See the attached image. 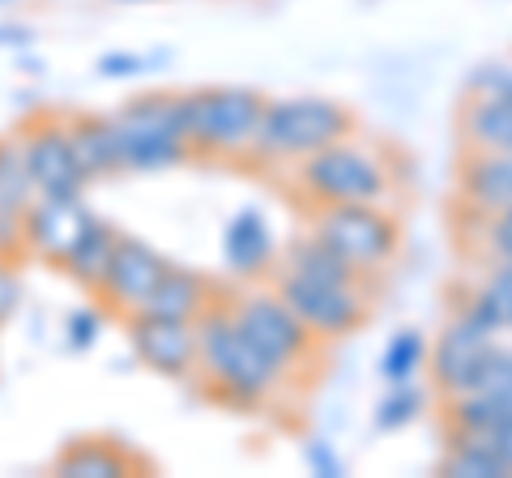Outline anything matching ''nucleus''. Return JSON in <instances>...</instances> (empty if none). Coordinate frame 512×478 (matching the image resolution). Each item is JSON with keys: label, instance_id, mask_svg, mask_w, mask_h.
<instances>
[{"label": "nucleus", "instance_id": "1", "mask_svg": "<svg viewBox=\"0 0 512 478\" xmlns=\"http://www.w3.org/2000/svg\"><path fill=\"white\" fill-rule=\"evenodd\" d=\"M197 372L205 376V385L214 389V397L235 406H265L274 389L282 385V368L269 363L261 350L248 342V333L235 325V316L227 304H210L197 321Z\"/></svg>", "mask_w": 512, "mask_h": 478}, {"label": "nucleus", "instance_id": "2", "mask_svg": "<svg viewBox=\"0 0 512 478\" xmlns=\"http://www.w3.org/2000/svg\"><path fill=\"white\" fill-rule=\"evenodd\" d=\"M265 94L244 86H205L184 94V137L192 154L248 158L256 154L265 120Z\"/></svg>", "mask_w": 512, "mask_h": 478}, {"label": "nucleus", "instance_id": "3", "mask_svg": "<svg viewBox=\"0 0 512 478\" xmlns=\"http://www.w3.org/2000/svg\"><path fill=\"white\" fill-rule=\"evenodd\" d=\"M124 171H167L192 154L184 137V94H146L120 107L116 116Z\"/></svg>", "mask_w": 512, "mask_h": 478}, {"label": "nucleus", "instance_id": "4", "mask_svg": "<svg viewBox=\"0 0 512 478\" xmlns=\"http://www.w3.org/2000/svg\"><path fill=\"white\" fill-rule=\"evenodd\" d=\"M393 188V175L376 150L359 141H333V146L303 158L299 167V193L316 205H355V201H384Z\"/></svg>", "mask_w": 512, "mask_h": 478}, {"label": "nucleus", "instance_id": "5", "mask_svg": "<svg viewBox=\"0 0 512 478\" xmlns=\"http://www.w3.org/2000/svg\"><path fill=\"white\" fill-rule=\"evenodd\" d=\"M355 133V116L333 103V99H278L265 103V120H261V137H256V158H308L316 150L333 146Z\"/></svg>", "mask_w": 512, "mask_h": 478}, {"label": "nucleus", "instance_id": "6", "mask_svg": "<svg viewBox=\"0 0 512 478\" xmlns=\"http://www.w3.org/2000/svg\"><path fill=\"white\" fill-rule=\"evenodd\" d=\"M312 235L338 252L346 265H355L359 274H380L384 265L402 248V222L389 210H380V201H355V205H320L312 222Z\"/></svg>", "mask_w": 512, "mask_h": 478}, {"label": "nucleus", "instance_id": "7", "mask_svg": "<svg viewBox=\"0 0 512 478\" xmlns=\"http://www.w3.org/2000/svg\"><path fill=\"white\" fill-rule=\"evenodd\" d=\"M235 325L248 333V342L261 350L269 363H278L282 372H299L308 363L316 333L286 308V299L278 291H244L235 295V304H227Z\"/></svg>", "mask_w": 512, "mask_h": 478}, {"label": "nucleus", "instance_id": "8", "mask_svg": "<svg viewBox=\"0 0 512 478\" xmlns=\"http://www.w3.org/2000/svg\"><path fill=\"white\" fill-rule=\"evenodd\" d=\"M278 295L316 338H346V333H355L367 321L363 282H329L299 274V269H282Z\"/></svg>", "mask_w": 512, "mask_h": 478}, {"label": "nucleus", "instance_id": "9", "mask_svg": "<svg viewBox=\"0 0 512 478\" xmlns=\"http://www.w3.org/2000/svg\"><path fill=\"white\" fill-rule=\"evenodd\" d=\"M495 342H500V333L487 329L474 312L461 308L453 321L440 329L436 346H431V385H436L444 397L466 393Z\"/></svg>", "mask_w": 512, "mask_h": 478}, {"label": "nucleus", "instance_id": "10", "mask_svg": "<svg viewBox=\"0 0 512 478\" xmlns=\"http://www.w3.org/2000/svg\"><path fill=\"white\" fill-rule=\"evenodd\" d=\"M30 180H35L39 197H82V188L90 184L82 163L73 154L69 120H39L18 137Z\"/></svg>", "mask_w": 512, "mask_h": 478}, {"label": "nucleus", "instance_id": "11", "mask_svg": "<svg viewBox=\"0 0 512 478\" xmlns=\"http://www.w3.org/2000/svg\"><path fill=\"white\" fill-rule=\"evenodd\" d=\"M167 269L171 265H167L163 252H154L150 244H141V239H133V235H120L116 252H111V265H107V274H103L94 295H99L111 312L137 316L141 308H146L150 291L163 282Z\"/></svg>", "mask_w": 512, "mask_h": 478}, {"label": "nucleus", "instance_id": "12", "mask_svg": "<svg viewBox=\"0 0 512 478\" xmlns=\"http://www.w3.org/2000/svg\"><path fill=\"white\" fill-rule=\"evenodd\" d=\"M128 338L137 359L158 376H192L197 372V321H167V316H128Z\"/></svg>", "mask_w": 512, "mask_h": 478}, {"label": "nucleus", "instance_id": "13", "mask_svg": "<svg viewBox=\"0 0 512 478\" xmlns=\"http://www.w3.org/2000/svg\"><path fill=\"white\" fill-rule=\"evenodd\" d=\"M90 210L82 197H35L22 222V244L43 261L64 265V257L73 252V244L90 227Z\"/></svg>", "mask_w": 512, "mask_h": 478}, {"label": "nucleus", "instance_id": "14", "mask_svg": "<svg viewBox=\"0 0 512 478\" xmlns=\"http://www.w3.org/2000/svg\"><path fill=\"white\" fill-rule=\"evenodd\" d=\"M35 197H39V188L30 180L22 141L5 137L0 141V257H13L22 248V222Z\"/></svg>", "mask_w": 512, "mask_h": 478}, {"label": "nucleus", "instance_id": "15", "mask_svg": "<svg viewBox=\"0 0 512 478\" xmlns=\"http://www.w3.org/2000/svg\"><path fill=\"white\" fill-rule=\"evenodd\" d=\"M461 205L474 218H491L512 205V154L470 150L461 167Z\"/></svg>", "mask_w": 512, "mask_h": 478}, {"label": "nucleus", "instance_id": "16", "mask_svg": "<svg viewBox=\"0 0 512 478\" xmlns=\"http://www.w3.org/2000/svg\"><path fill=\"white\" fill-rule=\"evenodd\" d=\"M222 257H227L231 274L239 278L261 274L269 257H274V231H269L265 214H256V210L235 214L227 222V235H222Z\"/></svg>", "mask_w": 512, "mask_h": 478}, {"label": "nucleus", "instance_id": "17", "mask_svg": "<svg viewBox=\"0 0 512 478\" xmlns=\"http://www.w3.org/2000/svg\"><path fill=\"white\" fill-rule=\"evenodd\" d=\"M133 470H141V461L116 440H73L52 466L60 478H120Z\"/></svg>", "mask_w": 512, "mask_h": 478}, {"label": "nucleus", "instance_id": "18", "mask_svg": "<svg viewBox=\"0 0 512 478\" xmlns=\"http://www.w3.org/2000/svg\"><path fill=\"white\" fill-rule=\"evenodd\" d=\"M69 137H73V154L82 163L86 180H103V175L124 171L120 163V137L111 116H73L69 120Z\"/></svg>", "mask_w": 512, "mask_h": 478}, {"label": "nucleus", "instance_id": "19", "mask_svg": "<svg viewBox=\"0 0 512 478\" xmlns=\"http://www.w3.org/2000/svg\"><path fill=\"white\" fill-rule=\"evenodd\" d=\"M210 308V282L192 269H167L163 282L146 299V316H167V321H201V312Z\"/></svg>", "mask_w": 512, "mask_h": 478}, {"label": "nucleus", "instance_id": "20", "mask_svg": "<svg viewBox=\"0 0 512 478\" xmlns=\"http://www.w3.org/2000/svg\"><path fill=\"white\" fill-rule=\"evenodd\" d=\"M120 244V231L107 227L103 218H90V227L82 231V239L73 244V252L64 257V269H69V278L77 286H86V291H99V282L111 265V252Z\"/></svg>", "mask_w": 512, "mask_h": 478}, {"label": "nucleus", "instance_id": "21", "mask_svg": "<svg viewBox=\"0 0 512 478\" xmlns=\"http://www.w3.org/2000/svg\"><path fill=\"white\" fill-rule=\"evenodd\" d=\"M448 423L453 432L495 436L512 427V393H457L448 397Z\"/></svg>", "mask_w": 512, "mask_h": 478}, {"label": "nucleus", "instance_id": "22", "mask_svg": "<svg viewBox=\"0 0 512 478\" xmlns=\"http://www.w3.org/2000/svg\"><path fill=\"white\" fill-rule=\"evenodd\" d=\"M461 133H466V150L512 154V107L491 99H470L466 111H461Z\"/></svg>", "mask_w": 512, "mask_h": 478}, {"label": "nucleus", "instance_id": "23", "mask_svg": "<svg viewBox=\"0 0 512 478\" xmlns=\"http://www.w3.org/2000/svg\"><path fill=\"white\" fill-rule=\"evenodd\" d=\"M440 474H448V478H508L500 453H495L483 436H466V432H453V440H448Z\"/></svg>", "mask_w": 512, "mask_h": 478}, {"label": "nucleus", "instance_id": "24", "mask_svg": "<svg viewBox=\"0 0 512 478\" xmlns=\"http://www.w3.org/2000/svg\"><path fill=\"white\" fill-rule=\"evenodd\" d=\"M286 269H299V274H312V278H329V282H363V274L355 265H346L338 252H333L325 239H299L291 248V257H286Z\"/></svg>", "mask_w": 512, "mask_h": 478}, {"label": "nucleus", "instance_id": "25", "mask_svg": "<svg viewBox=\"0 0 512 478\" xmlns=\"http://www.w3.org/2000/svg\"><path fill=\"white\" fill-rule=\"evenodd\" d=\"M423 359H427V342H423V333H419V329H402L389 346H384L380 372H384V380H389V385H410V380L419 376Z\"/></svg>", "mask_w": 512, "mask_h": 478}, {"label": "nucleus", "instance_id": "26", "mask_svg": "<svg viewBox=\"0 0 512 478\" xmlns=\"http://www.w3.org/2000/svg\"><path fill=\"white\" fill-rule=\"evenodd\" d=\"M470 99H491L512 107V65H483L470 77Z\"/></svg>", "mask_w": 512, "mask_h": 478}, {"label": "nucleus", "instance_id": "27", "mask_svg": "<svg viewBox=\"0 0 512 478\" xmlns=\"http://www.w3.org/2000/svg\"><path fill=\"white\" fill-rule=\"evenodd\" d=\"M478 227H483V257L508 261L512 257V205L491 218H478Z\"/></svg>", "mask_w": 512, "mask_h": 478}, {"label": "nucleus", "instance_id": "28", "mask_svg": "<svg viewBox=\"0 0 512 478\" xmlns=\"http://www.w3.org/2000/svg\"><path fill=\"white\" fill-rule=\"evenodd\" d=\"M419 389L414 385H393V397H384V406H380V427H402L410 423L414 414H419Z\"/></svg>", "mask_w": 512, "mask_h": 478}, {"label": "nucleus", "instance_id": "29", "mask_svg": "<svg viewBox=\"0 0 512 478\" xmlns=\"http://www.w3.org/2000/svg\"><path fill=\"white\" fill-rule=\"evenodd\" d=\"M18 299H22V286H18V274L9 269V257H0V325L18 312Z\"/></svg>", "mask_w": 512, "mask_h": 478}, {"label": "nucleus", "instance_id": "30", "mask_svg": "<svg viewBox=\"0 0 512 478\" xmlns=\"http://www.w3.org/2000/svg\"><path fill=\"white\" fill-rule=\"evenodd\" d=\"M308 461H312L320 474H329V478H338V474H342V461L333 457L329 449H320V444H312V449H308Z\"/></svg>", "mask_w": 512, "mask_h": 478}, {"label": "nucleus", "instance_id": "31", "mask_svg": "<svg viewBox=\"0 0 512 478\" xmlns=\"http://www.w3.org/2000/svg\"><path fill=\"white\" fill-rule=\"evenodd\" d=\"M470 436V432H466ZM495 453H500V461H504V470H508V478H512V427H504V432H495V436H483Z\"/></svg>", "mask_w": 512, "mask_h": 478}, {"label": "nucleus", "instance_id": "32", "mask_svg": "<svg viewBox=\"0 0 512 478\" xmlns=\"http://www.w3.org/2000/svg\"><path fill=\"white\" fill-rule=\"evenodd\" d=\"M137 69H141V65H137L133 56H107V60H103V73H107V77H116V73H137Z\"/></svg>", "mask_w": 512, "mask_h": 478}, {"label": "nucleus", "instance_id": "33", "mask_svg": "<svg viewBox=\"0 0 512 478\" xmlns=\"http://www.w3.org/2000/svg\"><path fill=\"white\" fill-rule=\"evenodd\" d=\"M491 265H500V269H504V274H512V257H508V261H491Z\"/></svg>", "mask_w": 512, "mask_h": 478}]
</instances>
